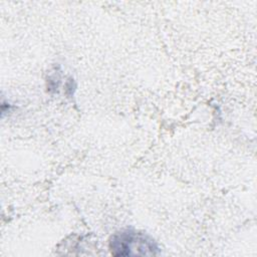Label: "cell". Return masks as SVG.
Listing matches in <instances>:
<instances>
[{"mask_svg": "<svg viewBox=\"0 0 257 257\" xmlns=\"http://www.w3.org/2000/svg\"><path fill=\"white\" fill-rule=\"evenodd\" d=\"M109 249L114 256H154L159 254V247L151 237L133 229L114 233L109 240Z\"/></svg>", "mask_w": 257, "mask_h": 257, "instance_id": "1", "label": "cell"}]
</instances>
